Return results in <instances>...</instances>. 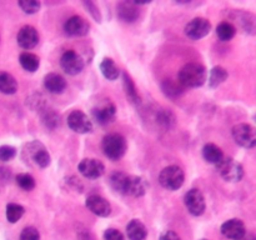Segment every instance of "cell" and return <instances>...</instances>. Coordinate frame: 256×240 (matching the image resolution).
<instances>
[{
  "label": "cell",
  "mask_w": 256,
  "mask_h": 240,
  "mask_svg": "<svg viewBox=\"0 0 256 240\" xmlns=\"http://www.w3.org/2000/svg\"><path fill=\"white\" fill-rule=\"evenodd\" d=\"M110 185L115 192L135 198L146 194L148 188H149V184L144 178L128 175L122 172H112L110 176Z\"/></svg>",
  "instance_id": "1"
},
{
  "label": "cell",
  "mask_w": 256,
  "mask_h": 240,
  "mask_svg": "<svg viewBox=\"0 0 256 240\" xmlns=\"http://www.w3.org/2000/svg\"><path fill=\"white\" fill-rule=\"evenodd\" d=\"M208 78L206 69L198 62H189L179 72V82L184 88H199L205 84Z\"/></svg>",
  "instance_id": "2"
},
{
  "label": "cell",
  "mask_w": 256,
  "mask_h": 240,
  "mask_svg": "<svg viewBox=\"0 0 256 240\" xmlns=\"http://www.w3.org/2000/svg\"><path fill=\"white\" fill-rule=\"evenodd\" d=\"M102 152L110 160H119L125 155L128 149V144L125 138L118 132H112L104 136L102 142Z\"/></svg>",
  "instance_id": "3"
},
{
  "label": "cell",
  "mask_w": 256,
  "mask_h": 240,
  "mask_svg": "<svg viewBox=\"0 0 256 240\" xmlns=\"http://www.w3.org/2000/svg\"><path fill=\"white\" fill-rule=\"evenodd\" d=\"M185 175L180 166L170 165L164 168L159 175V182L164 189L166 190H178L184 184Z\"/></svg>",
  "instance_id": "4"
},
{
  "label": "cell",
  "mask_w": 256,
  "mask_h": 240,
  "mask_svg": "<svg viewBox=\"0 0 256 240\" xmlns=\"http://www.w3.org/2000/svg\"><path fill=\"white\" fill-rule=\"evenodd\" d=\"M216 169L222 179L230 182H240L244 176V169L242 164L232 158H222V162L216 164Z\"/></svg>",
  "instance_id": "5"
},
{
  "label": "cell",
  "mask_w": 256,
  "mask_h": 240,
  "mask_svg": "<svg viewBox=\"0 0 256 240\" xmlns=\"http://www.w3.org/2000/svg\"><path fill=\"white\" fill-rule=\"evenodd\" d=\"M232 138L235 142L245 149H252L256 144V132L254 126L249 124H238L232 128Z\"/></svg>",
  "instance_id": "6"
},
{
  "label": "cell",
  "mask_w": 256,
  "mask_h": 240,
  "mask_svg": "<svg viewBox=\"0 0 256 240\" xmlns=\"http://www.w3.org/2000/svg\"><path fill=\"white\" fill-rule=\"evenodd\" d=\"M60 66L66 74L74 76L84 69V60L74 50H68L60 58Z\"/></svg>",
  "instance_id": "7"
},
{
  "label": "cell",
  "mask_w": 256,
  "mask_h": 240,
  "mask_svg": "<svg viewBox=\"0 0 256 240\" xmlns=\"http://www.w3.org/2000/svg\"><path fill=\"white\" fill-rule=\"evenodd\" d=\"M184 204L186 206L188 212L194 215V216H200V215L204 214L205 209H206L204 195L198 189H190L185 194Z\"/></svg>",
  "instance_id": "8"
},
{
  "label": "cell",
  "mask_w": 256,
  "mask_h": 240,
  "mask_svg": "<svg viewBox=\"0 0 256 240\" xmlns=\"http://www.w3.org/2000/svg\"><path fill=\"white\" fill-rule=\"evenodd\" d=\"M68 125L72 132H78V134H88L92 130V122L86 114L80 110H74L68 116Z\"/></svg>",
  "instance_id": "9"
},
{
  "label": "cell",
  "mask_w": 256,
  "mask_h": 240,
  "mask_svg": "<svg viewBox=\"0 0 256 240\" xmlns=\"http://www.w3.org/2000/svg\"><path fill=\"white\" fill-rule=\"evenodd\" d=\"M78 170L86 179H98V178H100L104 174L105 166L100 160L86 158V159H82L79 162Z\"/></svg>",
  "instance_id": "10"
},
{
  "label": "cell",
  "mask_w": 256,
  "mask_h": 240,
  "mask_svg": "<svg viewBox=\"0 0 256 240\" xmlns=\"http://www.w3.org/2000/svg\"><path fill=\"white\" fill-rule=\"evenodd\" d=\"M212 30V24L204 18H195L185 26V34L192 40H199L206 36Z\"/></svg>",
  "instance_id": "11"
},
{
  "label": "cell",
  "mask_w": 256,
  "mask_h": 240,
  "mask_svg": "<svg viewBox=\"0 0 256 240\" xmlns=\"http://www.w3.org/2000/svg\"><path fill=\"white\" fill-rule=\"evenodd\" d=\"M92 116L98 124L108 125L114 122L116 116V108L112 102L106 100L104 102H100L92 109Z\"/></svg>",
  "instance_id": "12"
},
{
  "label": "cell",
  "mask_w": 256,
  "mask_h": 240,
  "mask_svg": "<svg viewBox=\"0 0 256 240\" xmlns=\"http://www.w3.org/2000/svg\"><path fill=\"white\" fill-rule=\"evenodd\" d=\"M26 152L29 154V156L32 158V162H35V165H38L39 168H48L52 162V158L50 154L48 152V150L45 149L44 145L39 142H29L26 145Z\"/></svg>",
  "instance_id": "13"
},
{
  "label": "cell",
  "mask_w": 256,
  "mask_h": 240,
  "mask_svg": "<svg viewBox=\"0 0 256 240\" xmlns=\"http://www.w3.org/2000/svg\"><path fill=\"white\" fill-rule=\"evenodd\" d=\"M64 30L70 36H85L90 30V24L79 15L69 18L64 24Z\"/></svg>",
  "instance_id": "14"
},
{
  "label": "cell",
  "mask_w": 256,
  "mask_h": 240,
  "mask_svg": "<svg viewBox=\"0 0 256 240\" xmlns=\"http://www.w3.org/2000/svg\"><path fill=\"white\" fill-rule=\"evenodd\" d=\"M85 205L92 214L98 215V216L106 218L112 214L110 202L105 198L100 196V195H90V196H88Z\"/></svg>",
  "instance_id": "15"
},
{
  "label": "cell",
  "mask_w": 256,
  "mask_h": 240,
  "mask_svg": "<svg viewBox=\"0 0 256 240\" xmlns=\"http://www.w3.org/2000/svg\"><path fill=\"white\" fill-rule=\"evenodd\" d=\"M222 234L232 240H242L246 236V228L240 219H230L222 225Z\"/></svg>",
  "instance_id": "16"
},
{
  "label": "cell",
  "mask_w": 256,
  "mask_h": 240,
  "mask_svg": "<svg viewBox=\"0 0 256 240\" xmlns=\"http://www.w3.org/2000/svg\"><path fill=\"white\" fill-rule=\"evenodd\" d=\"M18 44L22 48V49H32L39 42V32L32 25H25L18 32Z\"/></svg>",
  "instance_id": "17"
},
{
  "label": "cell",
  "mask_w": 256,
  "mask_h": 240,
  "mask_svg": "<svg viewBox=\"0 0 256 240\" xmlns=\"http://www.w3.org/2000/svg\"><path fill=\"white\" fill-rule=\"evenodd\" d=\"M118 16L125 22H134L139 19V4L132 2H122L118 4Z\"/></svg>",
  "instance_id": "18"
},
{
  "label": "cell",
  "mask_w": 256,
  "mask_h": 240,
  "mask_svg": "<svg viewBox=\"0 0 256 240\" xmlns=\"http://www.w3.org/2000/svg\"><path fill=\"white\" fill-rule=\"evenodd\" d=\"M44 86L52 94H62L66 89V80L56 72H50L44 78Z\"/></svg>",
  "instance_id": "19"
},
{
  "label": "cell",
  "mask_w": 256,
  "mask_h": 240,
  "mask_svg": "<svg viewBox=\"0 0 256 240\" xmlns=\"http://www.w3.org/2000/svg\"><path fill=\"white\" fill-rule=\"evenodd\" d=\"M126 235L129 240H145L148 236V229L140 220L132 219L126 226Z\"/></svg>",
  "instance_id": "20"
},
{
  "label": "cell",
  "mask_w": 256,
  "mask_h": 240,
  "mask_svg": "<svg viewBox=\"0 0 256 240\" xmlns=\"http://www.w3.org/2000/svg\"><path fill=\"white\" fill-rule=\"evenodd\" d=\"M18 90V82L12 74L0 72V92L6 95L15 94Z\"/></svg>",
  "instance_id": "21"
},
{
  "label": "cell",
  "mask_w": 256,
  "mask_h": 240,
  "mask_svg": "<svg viewBox=\"0 0 256 240\" xmlns=\"http://www.w3.org/2000/svg\"><path fill=\"white\" fill-rule=\"evenodd\" d=\"M202 156H204V159L208 162L216 165L224 158V152H222V150L218 145L206 144L202 148Z\"/></svg>",
  "instance_id": "22"
},
{
  "label": "cell",
  "mask_w": 256,
  "mask_h": 240,
  "mask_svg": "<svg viewBox=\"0 0 256 240\" xmlns=\"http://www.w3.org/2000/svg\"><path fill=\"white\" fill-rule=\"evenodd\" d=\"M100 70H102V74L104 75V78H106L108 80H116L119 78V68L116 66V64L114 62V60L110 59V58H104L102 62H100Z\"/></svg>",
  "instance_id": "23"
},
{
  "label": "cell",
  "mask_w": 256,
  "mask_h": 240,
  "mask_svg": "<svg viewBox=\"0 0 256 240\" xmlns=\"http://www.w3.org/2000/svg\"><path fill=\"white\" fill-rule=\"evenodd\" d=\"M19 62L20 65L22 66V69L26 70L29 72H35L38 69H39V65H40V60L39 56H36L35 54L32 52H22L20 54L19 56Z\"/></svg>",
  "instance_id": "24"
},
{
  "label": "cell",
  "mask_w": 256,
  "mask_h": 240,
  "mask_svg": "<svg viewBox=\"0 0 256 240\" xmlns=\"http://www.w3.org/2000/svg\"><path fill=\"white\" fill-rule=\"evenodd\" d=\"M216 34L222 42H229L236 34V28L229 22H222L218 25Z\"/></svg>",
  "instance_id": "25"
},
{
  "label": "cell",
  "mask_w": 256,
  "mask_h": 240,
  "mask_svg": "<svg viewBox=\"0 0 256 240\" xmlns=\"http://www.w3.org/2000/svg\"><path fill=\"white\" fill-rule=\"evenodd\" d=\"M228 76H229L228 70L224 69L222 66L212 68L209 76L210 88H218L220 84H222V82L228 79Z\"/></svg>",
  "instance_id": "26"
},
{
  "label": "cell",
  "mask_w": 256,
  "mask_h": 240,
  "mask_svg": "<svg viewBox=\"0 0 256 240\" xmlns=\"http://www.w3.org/2000/svg\"><path fill=\"white\" fill-rule=\"evenodd\" d=\"M24 212H25V209L22 206V205L15 204V202H10V204H8L5 214H6L8 222L14 224V222H18L20 219H22Z\"/></svg>",
  "instance_id": "27"
},
{
  "label": "cell",
  "mask_w": 256,
  "mask_h": 240,
  "mask_svg": "<svg viewBox=\"0 0 256 240\" xmlns=\"http://www.w3.org/2000/svg\"><path fill=\"white\" fill-rule=\"evenodd\" d=\"M122 78H124L125 94H126L128 96H129V99L132 100V102H135V104H139V102H140V96H139V94H138L136 88H135L134 82H132V78H130L129 75L126 74V72H124V74H122Z\"/></svg>",
  "instance_id": "28"
},
{
  "label": "cell",
  "mask_w": 256,
  "mask_h": 240,
  "mask_svg": "<svg viewBox=\"0 0 256 240\" xmlns=\"http://www.w3.org/2000/svg\"><path fill=\"white\" fill-rule=\"evenodd\" d=\"M182 89H184V86L179 82H175L172 80H165L162 82V90L168 96H178V95L182 94Z\"/></svg>",
  "instance_id": "29"
},
{
  "label": "cell",
  "mask_w": 256,
  "mask_h": 240,
  "mask_svg": "<svg viewBox=\"0 0 256 240\" xmlns=\"http://www.w3.org/2000/svg\"><path fill=\"white\" fill-rule=\"evenodd\" d=\"M16 184L19 185V188H22L25 192H30L35 188V180L34 178L30 174H26V172H22V174L16 175Z\"/></svg>",
  "instance_id": "30"
},
{
  "label": "cell",
  "mask_w": 256,
  "mask_h": 240,
  "mask_svg": "<svg viewBox=\"0 0 256 240\" xmlns=\"http://www.w3.org/2000/svg\"><path fill=\"white\" fill-rule=\"evenodd\" d=\"M19 6L22 8V10L26 14H35L40 10V2H36V0H22V2H18Z\"/></svg>",
  "instance_id": "31"
},
{
  "label": "cell",
  "mask_w": 256,
  "mask_h": 240,
  "mask_svg": "<svg viewBox=\"0 0 256 240\" xmlns=\"http://www.w3.org/2000/svg\"><path fill=\"white\" fill-rule=\"evenodd\" d=\"M16 156V149L12 145H2L0 146V160L2 162H9Z\"/></svg>",
  "instance_id": "32"
},
{
  "label": "cell",
  "mask_w": 256,
  "mask_h": 240,
  "mask_svg": "<svg viewBox=\"0 0 256 240\" xmlns=\"http://www.w3.org/2000/svg\"><path fill=\"white\" fill-rule=\"evenodd\" d=\"M20 240H40V232L36 228L26 226L20 234Z\"/></svg>",
  "instance_id": "33"
},
{
  "label": "cell",
  "mask_w": 256,
  "mask_h": 240,
  "mask_svg": "<svg viewBox=\"0 0 256 240\" xmlns=\"http://www.w3.org/2000/svg\"><path fill=\"white\" fill-rule=\"evenodd\" d=\"M42 120H44V124L50 129L58 126V124H59V116L54 112H45Z\"/></svg>",
  "instance_id": "34"
},
{
  "label": "cell",
  "mask_w": 256,
  "mask_h": 240,
  "mask_svg": "<svg viewBox=\"0 0 256 240\" xmlns=\"http://www.w3.org/2000/svg\"><path fill=\"white\" fill-rule=\"evenodd\" d=\"M104 240H125V238L119 230L110 228V229L105 230Z\"/></svg>",
  "instance_id": "35"
},
{
  "label": "cell",
  "mask_w": 256,
  "mask_h": 240,
  "mask_svg": "<svg viewBox=\"0 0 256 240\" xmlns=\"http://www.w3.org/2000/svg\"><path fill=\"white\" fill-rule=\"evenodd\" d=\"M84 6L88 10H89V12H90V14H92V16L94 18V19L96 20V22H102V15H100L99 9H98V6L94 4V2H84Z\"/></svg>",
  "instance_id": "36"
},
{
  "label": "cell",
  "mask_w": 256,
  "mask_h": 240,
  "mask_svg": "<svg viewBox=\"0 0 256 240\" xmlns=\"http://www.w3.org/2000/svg\"><path fill=\"white\" fill-rule=\"evenodd\" d=\"M160 240H182V239H180V236L175 232H172V230H166V232H164L162 234Z\"/></svg>",
  "instance_id": "37"
},
{
  "label": "cell",
  "mask_w": 256,
  "mask_h": 240,
  "mask_svg": "<svg viewBox=\"0 0 256 240\" xmlns=\"http://www.w3.org/2000/svg\"><path fill=\"white\" fill-rule=\"evenodd\" d=\"M200 240H208V239H200Z\"/></svg>",
  "instance_id": "38"
}]
</instances>
